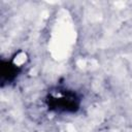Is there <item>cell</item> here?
<instances>
[{
    "mask_svg": "<svg viewBox=\"0 0 132 132\" xmlns=\"http://www.w3.org/2000/svg\"><path fill=\"white\" fill-rule=\"evenodd\" d=\"M47 104L51 109L57 111H68L74 112L78 109L79 100L75 93L65 92L59 96H50L47 98Z\"/></svg>",
    "mask_w": 132,
    "mask_h": 132,
    "instance_id": "obj_1",
    "label": "cell"
},
{
    "mask_svg": "<svg viewBox=\"0 0 132 132\" xmlns=\"http://www.w3.org/2000/svg\"><path fill=\"white\" fill-rule=\"evenodd\" d=\"M18 73V68L15 65L9 63V62H6V63H2L1 64V76L5 79H12L15 77Z\"/></svg>",
    "mask_w": 132,
    "mask_h": 132,
    "instance_id": "obj_2",
    "label": "cell"
}]
</instances>
